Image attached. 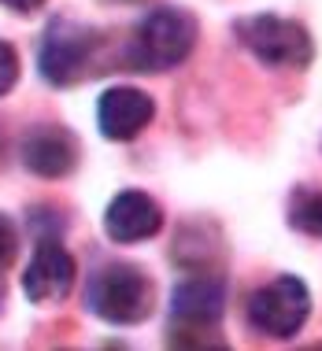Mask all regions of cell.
<instances>
[{
	"instance_id": "9",
	"label": "cell",
	"mask_w": 322,
	"mask_h": 351,
	"mask_svg": "<svg viewBox=\"0 0 322 351\" xmlns=\"http://www.w3.org/2000/svg\"><path fill=\"white\" fill-rule=\"evenodd\" d=\"M156 108L152 97H145L141 89H130V85H115L108 89L97 104V122L100 134L108 141H134L141 130L152 122Z\"/></svg>"
},
{
	"instance_id": "4",
	"label": "cell",
	"mask_w": 322,
	"mask_h": 351,
	"mask_svg": "<svg viewBox=\"0 0 322 351\" xmlns=\"http://www.w3.org/2000/svg\"><path fill=\"white\" fill-rule=\"evenodd\" d=\"M238 37L260 63L267 67H308L315 49H311V37L300 23L292 19H278V15H252L238 23Z\"/></svg>"
},
{
	"instance_id": "1",
	"label": "cell",
	"mask_w": 322,
	"mask_h": 351,
	"mask_svg": "<svg viewBox=\"0 0 322 351\" xmlns=\"http://www.w3.org/2000/svg\"><path fill=\"white\" fill-rule=\"evenodd\" d=\"M196 23L182 8H152L130 37V67L134 71H170L193 52Z\"/></svg>"
},
{
	"instance_id": "11",
	"label": "cell",
	"mask_w": 322,
	"mask_h": 351,
	"mask_svg": "<svg viewBox=\"0 0 322 351\" xmlns=\"http://www.w3.org/2000/svg\"><path fill=\"white\" fill-rule=\"evenodd\" d=\"M289 226L308 237H322V193L319 189H297L289 200Z\"/></svg>"
},
{
	"instance_id": "12",
	"label": "cell",
	"mask_w": 322,
	"mask_h": 351,
	"mask_svg": "<svg viewBox=\"0 0 322 351\" xmlns=\"http://www.w3.org/2000/svg\"><path fill=\"white\" fill-rule=\"evenodd\" d=\"M15 82H19V52L8 41H0V97L12 93Z\"/></svg>"
},
{
	"instance_id": "10",
	"label": "cell",
	"mask_w": 322,
	"mask_h": 351,
	"mask_svg": "<svg viewBox=\"0 0 322 351\" xmlns=\"http://www.w3.org/2000/svg\"><path fill=\"white\" fill-rule=\"evenodd\" d=\"M159 226H163V211L152 196L137 193V189H126L104 211V233L119 244H134L145 241V237H156Z\"/></svg>"
},
{
	"instance_id": "7",
	"label": "cell",
	"mask_w": 322,
	"mask_h": 351,
	"mask_svg": "<svg viewBox=\"0 0 322 351\" xmlns=\"http://www.w3.org/2000/svg\"><path fill=\"white\" fill-rule=\"evenodd\" d=\"M23 167L37 178H67L78 167V141L63 126H34L23 137Z\"/></svg>"
},
{
	"instance_id": "3",
	"label": "cell",
	"mask_w": 322,
	"mask_h": 351,
	"mask_svg": "<svg viewBox=\"0 0 322 351\" xmlns=\"http://www.w3.org/2000/svg\"><path fill=\"white\" fill-rule=\"evenodd\" d=\"M308 315H311V292L292 274H281V278L267 281L263 289H255L249 296V326L255 333L286 340L292 333H300Z\"/></svg>"
},
{
	"instance_id": "13",
	"label": "cell",
	"mask_w": 322,
	"mask_h": 351,
	"mask_svg": "<svg viewBox=\"0 0 322 351\" xmlns=\"http://www.w3.org/2000/svg\"><path fill=\"white\" fill-rule=\"evenodd\" d=\"M15 252H19V233H15L12 218H4V215H0V270H8V267H12Z\"/></svg>"
},
{
	"instance_id": "6",
	"label": "cell",
	"mask_w": 322,
	"mask_h": 351,
	"mask_svg": "<svg viewBox=\"0 0 322 351\" xmlns=\"http://www.w3.org/2000/svg\"><path fill=\"white\" fill-rule=\"evenodd\" d=\"M74 274L78 267H74L71 252L56 237H41V244L30 255V267L23 274V292L30 303H56L71 292Z\"/></svg>"
},
{
	"instance_id": "14",
	"label": "cell",
	"mask_w": 322,
	"mask_h": 351,
	"mask_svg": "<svg viewBox=\"0 0 322 351\" xmlns=\"http://www.w3.org/2000/svg\"><path fill=\"white\" fill-rule=\"evenodd\" d=\"M4 8H12V12H34V8H41L45 0H0Z\"/></svg>"
},
{
	"instance_id": "8",
	"label": "cell",
	"mask_w": 322,
	"mask_h": 351,
	"mask_svg": "<svg viewBox=\"0 0 322 351\" xmlns=\"http://www.w3.org/2000/svg\"><path fill=\"white\" fill-rule=\"evenodd\" d=\"M226 289L219 278H193L182 281L170 296V318H174L178 333H200L211 329L222 318Z\"/></svg>"
},
{
	"instance_id": "5",
	"label": "cell",
	"mask_w": 322,
	"mask_h": 351,
	"mask_svg": "<svg viewBox=\"0 0 322 351\" xmlns=\"http://www.w3.org/2000/svg\"><path fill=\"white\" fill-rule=\"evenodd\" d=\"M97 49V34L89 26L74 23V19H52L49 30L41 37V52H37V67L49 85H71L85 74V63L93 60Z\"/></svg>"
},
{
	"instance_id": "2",
	"label": "cell",
	"mask_w": 322,
	"mask_h": 351,
	"mask_svg": "<svg viewBox=\"0 0 322 351\" xmlns=\"http://www.w3.org/2000/svg\"><path fill=\"white\" fill-rule=\"evenodd\" d=\"M85 303L89 311L111 326H137L152 311V285L145 274L126 263H111L100 267L85 285Z\"/></svg>"
},
{
	"instance_id": "15",
	"label": "cell",
	"mask_w": 322,
	"mask_h": 351,
	"mask_svg": "<svg viewBox=\"0 0 322 351\" xmlns=\"http://www.w3.org/2000/svg\"><path fill=\"white\" fill-rule=\"evenodd\" d=\"M0 167H4V137H0Z\"/></svg>"
}]
</instances>
